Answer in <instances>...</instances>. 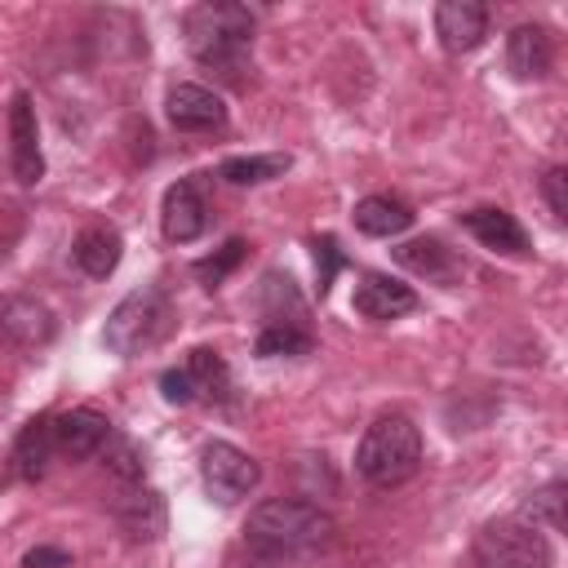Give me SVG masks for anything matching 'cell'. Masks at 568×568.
<instances>
[{"mask_svg":"<svg viewBox=\"0 0 568 568\" xmlns=\"http://www.w3.org/2000/svg\"><path fill=\"white\" fill-rule=\"evenodd\" d=\"M333 532L328 510L306 497H266L244 519V546L266 564H293L320 550Z\"/></svg>","mask_w":568,"mask_h":568,"instance_id":"obj_1","label":"cell"},{"mask_svg":"<svg viewBox=\"0 0 568 568\" xmlns=\"http://www.w3.org/2000/svg\"><path fill=\"white\" fill-rule=\"evenodd\" d=\"M253 31H257V18L248 13V4H231V0H217V4H195L186 13V49L200 67L209 71H222L231 80H240L248 53H253Z\"/></svg>","mask_w":568,"mask_h":568,"instance_id":"obj_2","label":"cell"},{"mask_svg":"<svg viewBox=\"0 0 568 568\" xmlns=\"http://www.w3.org/2000/svg\"><path fill=\"white\" fill-rule=\"evenodd\" d=\"M422 466V430L404 413H382L355 444V470L373 488H399Z\"/></svg>","mask_w":568,"mask_h":568,"instance_id":"obj_3","label":"cell"},{"mask_svg":"<svg viewBox=\"0 0 568 568\" xmlns=\"http://www.w3.org/2000/svg\"><path fill=\"white\" fill-rule=\"evenodd\" d=\"M173 328V302L160 284H142L133 293H124L115 302V311L106 315V328H102V342L106 351H115L120 359H133L151 346H160Z\"/></svg>","mask_w":568,"mask_h":568,"instance_id":"obj_4","label":"cell"},{"mask_svg":"<svg viewBox=\"0 0 568 568\" xmlns=\"http://www.w3.org/2000/svg\"><path fill=\"white\" fill-rule=\"evenodd\" d=\"M475 568H550V541L528 519H493L475 532Z\"/></svg>","mask_w":568,"mask_h":568,"instance_id":"obj_5","label":"cell"},{"mask_svg":"<svg viewBox=\"0 0 568 568\" xmlns=\"http://www.w3.org/2000/svg\"><path fill=\"white\" fill-rule=\"evenodd\" d=\"M160 395L169 404H200V399H226L231 395V368L217 351L195 346L178 368L160 373Z\"/></svg>","mask_w":568,"mask_h":568,"instance_id":"obj_6","label":"cell"},{"mask_svg":"<svg viewBox=\"0 0 568 568\" xmlns=\"http://www.w3.org/2000/svg\"><path fill=\"white\" fill-rule=\"evenodd\" d=\"M257 479H262V466L244 448H235L226 439L204 444V453H200V484H204V493L213 501L235 506L240 497H248L257 488Z\"/></svg>","mask_w":568,"mask_h":568,"instance_id":"obj_7","label":"cell"},{"mask_svg":"<svg viewBox=\"0 0 568 568\" xmlns=\"http://www.w3.org/2000/svg\"><path fill=\"white\" fill-rule=\"evenodd\" d=\"M0 333H4L13 346H22V351H40V346L53 342L58 320H53V311H49L40 297L9 293V297H0Z\"/></svg>","mask_w":568,"mask_h":568,"instance_id":"obj_8","label":"cell"},{"mask_svg":"<svg viewBox=\"0 0 568 568\" xmlns=\"http://www.w3.org/2000/svg\"><path fill=\"white\" fill-rule=\"evenodd\" d=\"M9 164L22 186H36L44 178V155H40V129H36V106L31 93H13L9 106Z\"/></svg>","mask_w":568,"mask_h":568,"instance_id":"obj_9","label":"cell"},{"mask_svg":"<svg viewBox=\"0 0 568 568\" xmlns=\"http://www.w3.org/2000/svg\"><path fill=\"white\" fill-rule=\"evenodd\" d=\"M111 417L98 413V408H71V413H58L53 417V444L62 457L71 462H89L98 457L106 444H111Z\"/></svg>","mask_w":568,"mask_h":568,"instance_id":"obj_10","label":"cell"},{"mask_svg":"<svg viewBox=\"0 0 568 568\" xmlns=\"http://www.w3.org/2000/svg\"><path fill=\"white\" fill-rule=\"evenodd\" d=\"M164 115L178 133H213L226 124V106L204 84H173L164 98Z\"/></svg>","mask_w":568,"mask_h":568,"instance_id":"obj_11","label":"cell"},{"mask_svg":"<svg viewBox=\"0 0 568 568\" xmlns=\"http://www.w3.org/2000/svg\"><path fill=\"white\" fill-rule=\"evenodd\" d=\"M435 36L448 53H470L488 36V9L479 0H439L435 4Z\"/></svg>","mask_w":568,"mask_h":568,"instance_id":"obj_12","label":"cell"},{"mask_svg":"<svg viewBox=\"0 0 568 568\" xmlns=\"http://www.w3.org/2000/svg\"><path fill=\"white\" fill-rule=\"evenodd\" d=\"M351 306H355L364 320H399V315L417 311V293H413L404 280H395V275L364 271L359 284H355Z\"/></svg>","mask_w":568,"mask_h":568,"instance_id":"obj_13","label":"cell"},{"mask_svg":"<svg viewBox=\"0 0 568 568\" xmlns=\"http://www.w3.org/2000/svg\"><path fill=\"white\" fill-rule=\"evenodd\" d=\"M506 67L515 80H541L555 67V40L541 22H519L506 36Z\"/></svg>","mask_w":568,"mask_h":568,"instance_id":"obj_14","label":"cell"},{"mask_svg":"<svg viewBox=\"0 0 568 568\" xmlns=\"http://www.w3.org/2000/svg\"><path fill=\"white\" fill-rule=\"evenodd\" d=\"M160 226H164V235H169L173 244H191V240L204 235L209 209H204L195 182L182 178V182H173V186L164 191V200H160Z\"/></svg>","mask_w":568,"mask_h":568,"instance_id":"obj_15","label":"cell"},{"mask_svg":"<svg viewBox=\"0 0 568 568\" xmlns=\"http://www.w3.org/2000/svg\"><path fill=\"white\" fill-rule=\"evenodd\" d=\"M395 262L399 266H408L413 275H422V280H430V284H439V288H448V284H457L462 280V257L444 244V240H435V235H422V240H408V244H399L395 248Z\"/></svg>","mask_w":568,"mask_h":568,"instance_id":"obj_16","label":"cell"},{"mask_svg":"<svg viewBox=\"0 0 568 568\" xmlns=\"http://www.w3.org/2000/svg\"><path fill=\"white\" fill-rule=\"evenodd\" d=\"M462 226L484 244V248H493V253H510V257H519V253H528V231L515 222V213H506V209H470V213H462Z\"/></svg>","mask_w":568,"mask_h":568,"instance_id":"obj_17","label":"cell"},{"mask_svg":"<svg viewBox=\"0 0 568 568\" xmlns=\"http://www.w3.org/2000/svg\"><path fill=\"white\" fill-rule=\"evenodd\" d=\"M53 453H58V444H53V417L40 413V417H31V422L18 430V439H13V475H18V479H31V484L44 479Z\"/></svg>","mask_w":568,"mask_h":568,"instance_id":"obj_18","label":"cell"},{"mask_svg":"<svg viewBox=\"0 0 568 568\" xmlns=\"http://www.w3.org/2000/svg\"><path fill=\"white\" fill-rule=\"evenodd\" d=\"M120 253H124V240H120V231L106 226V222L84 226V231L75 235V248H71L75 266H80L89 280H106V275L120 266Z\"/></svg>","mask_w":568,"mask_h":568,"instance_id":"obj_19","label":"cell"},{"mask_svg":"<svg viewBox=\"0 0 568 568\" xmlns=\"http://www.w3.org/2000/svg\"><path fill=\"white\" fill-rule=\"evenodd\" d=\"M355 226L373 240H390V235H404L413 226V209L395 195H364L355 209H351Z\"/></svg>","mask_w":568,"mask_h":568,"instance_id":"obj_20","label":"cell"},{"mask_svg":"<svg viewBox=\"0 0 568 568\" xmlns=\"http://www.w3.org/2000/svg\"><path fill=\"white\" fill-rule=\"evenodd\" d=\"M115 519L124 524V532L133 541H155L164 532V501L160 493L151 488H129L120 501H115Z\"/></svg>","mask_w":568,"mask_h":568,"instance_id":"obj_21","label":"cell"},{"mask_svg":"<svg viewBox=\"0 0 568 568\" xmlns=\"http://www.w3.org/2000/svg\"><path fill=\"white\" fill-rule=\"evenodd\" d=\"M262 315L266 324H297V328H311L306 324V302L297 293V284L280 271H266L262 275Z\"/></svg>","mask_w":568,"mask_h":568,"instance_id":"obj_22","label":"cell"},{"mask_svg":"<svg viewBox=\"0 0 568 568\" xmlns=\"http://www.w3.org/2000/svg\"><path fill=\"white\" fill-rule=\"evenodd\" d=\"M288 155L284 151H266V155H226L217 164V178L231 182V186H262V182H275L288 173Z\"/></svg>","mask_w":568,"mask_h":568,"instance_id":"obj_23","label":"cell"},{"mask_svg":"<svg viewBox=\"0 0 568 568\" xmlns=\"http://www.w3.org/2000/svg\"><path fill=\"white\" fill-rule=\"evenodd\" d=\"M311 346H315L311 328H297V324H262L253 351H257L262 359H275V355H306Z\"/></svg>","mask_w":568,"mask_h":568,"instance_id":"obj_24","label":"cell"},{"mask_svg":"<svg viewBox=\"0 0 568 568\" xmlns=\"http://www.w3.org/2000/svg\"><path fill=\"white\" fill-rule=\"evenodd\" d=\"M524 519L546 532H564V479H550L546 488H537L532 501L524 506Z\"/></svg>","mask_w":568,"mask_h":568,"instance_id":"obj_25","label":"cell"},{"mask_svg":"<svg viewBox=\"0 0 568 568\" xmlns=\"http://www.w3.org/2000/svg\"><path fill=\"white\" fill-rule=\"evenodd\" d=\"M244 248H248L244 240H226V244H222L213 257H200V262L191 266V271H195V280H200L204 288H217V284H226V275H231V271L244 262Z\"/></svg>","mask_w":568,"mask_h":568,"instance_id":"obj_26","label":"cell"},{"mask_svg":"<svg viewBox=\"0 0 568 568\" xmlns=\"http://www.w3.org/2000/svg\"><path fill=\"white\" fill-rule=\"evenodd\" d=\"M346 266V253H342V244L333 240V235H320L315 240V271H320V297L333 288V280H337V271Z\"/></svg>","mask_w":568,"mask_h":568,"instance_id":"obj_27","label":"cell"},{"mask_svg":"<svg viewBox=\"0 0 568 568\" xmlns=\"http://www.w3.org/2000/svg\"><path fill=\"white\" fill-rule=\"evenodd\" d=\"M541 195L555 213V222H568V169L564 164H550L546 178H541Z\"/></svg>","mask_w":568,"mask_h":568,"instance_id":"obj_28","label":"cell"},{"mask_svg":"<svg viewBox=\"0 0 568 568\" xmlns=\"http://www.w3.org/2000/svg\"><path fill=\"white\" fill-rule=\"evenodd\" d=\"M22 568H71V555L62 546H36L22 555Z\"/></svg>","mask_w":568,"mask_h":568,"instance_id":"obj_29","label":"cell"}]
</instances>
